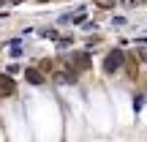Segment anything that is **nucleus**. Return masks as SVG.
Wrapping results in <instances>:
<instances>
[{
	"label": "nucleus",
	"mask_w": 147,
	"mask_h": 142,
	"mask_svg": "<svg viewBox=\"0 0 147 142\" xmlns=\"http://www.w3.org/2000/svg\"><path fill=\"white\" fill-rule=\"evenodd\" d=\"M144 0H123V5H125V8H134V5H142Z\"/></svg>",
	"instance_id": "nucleus-7"
},
{
	"label": "nucleus",
	"mask_w": 147,
	"mask_h": 142,
	"mask_svg": "<svg viewBox=\"0 0 147 142\" xmlns=\"http://www.w3.org/2000/svg\"><path fill=\"white\" fill-rule=\"evenodd\" d=\"M11 55H14V58H19V55H22V44H19V38H14V41H11Z\"/></svg>",
	"instance_id": "nucleus-6"
},
{
	"label": "nucleus",
	"mask_w": 147,
	"mask_h": 142,
	"mask_svg": "<svg viewBox=\"0 0 147 142\" xmlns=\"http://www.w3.org/2000/svg\"><path fill=\"white\" fill-rule=\"evenodd\" d=\"M16 82L11 79V74H0V96H14Z\"/></svg>",
	"instance_id": "nucleus-3"
},
{
	"label": "nucleus",
	"mask_w": 147,
	"mask_h": 142,
	"mask_svg": "<svg viewBox=\"0 0 147 142\" xmlns=\"http://www.w3.org/2000/svg\"><path fill=\"white\" fill-rule=\"evenodd\" d=\"M68 44H71V38H57V47H60V49H65Z\"/></svg>",
	"instance_id": "nucleus-11"
},
{
	"label": "nucleus",
	"mask_w": 147,
	"mask_h": 142,
	"mask_svg": "<svg viewBox=\"0 0 147 142\" xmlns=\"http://www.w3.org/2000/svg\"><path fill=\"white\" fill-rule=\"evenodd\" d=\"M44 3H47V0H44Z\"/></svg>",
	"instance_id": "nucleus-14"
},
{
	"label": "nucleus",
	"mask_w": 147,
	"mask_h": 142,
	"mask_svg": "<svg viewBox=\"0 0 147 142\" xmlns=\"http://www.w3.org/2000/svg\"><path fill=\"white\" fill-rule=\"evenodd\" d=\"M74 22H76V25H82V22H84V11H76V16H74Z\"/></svg>",
	"instance_id": "nucleus-10"
},
{
	"label": "nucleus",
	"mask_w": 147,
	"mask_h": 142,
	"mask_svg": "<svg viewBox=\"0 0 147 142\" xmlns=\"http://www.w3.org/2000/svg\"><path fill=\"white\" fill-rule=\"evenodd\" d=\"M139 58H142V60H144V63H147V49H142V55H139Z\"/></svg>",
	"instance_id": "nucleus-13"
},
{
	"label": "nucleus",
	"mask_w": 147,
	"mask_h": 142,
	"mask_svg": "<svg viewBox=\"0 0 147 142\" xmlns=\"http://www.w3.org/2000/svg\"><path fill=\"white\" fill-rule=\"evenodd\" d=\"M125 69H128V77L136 79V58H134V55H128V58H125Z\"/></svg>",
	"instance_id": "nucleus-5"
},
{
	"label": "nucleus",
	"mask_w": 147,
	"mask_h": 142,
	"mask_svg": "<svg viewBox=\"0 0 147 142\" xmlns=\"http://www.w3.org/2000/svg\"><path fill=\"white\" fill-rule=\"evenodd\" d=\"M68 69L71 71H87L90 69V55L87 52H74V55H68Z\"/></svg>",
	"instance_id": "nucleus-2"
},
{
	"label": "nucleus",
	"mask_w": 147,
	"mask_h": 142,
	"mask_svg": "<svg viewBox=\"0 0 147 142\" xmlns=\"http://www.w3.org/2000/svg\"><path fill=\"white\" fill-rule=\"evenodd\" d=\"M123 63H125V55H123V49H112V52L104 58V71H106V74H115Z\"/></svg>",
	"instance_id": "nucleus-1"
},
{
	"label": "nucleus",
	"mask_w": 147,
	"mask_h": 142,
	"mask_svg": "<svg viewBox=\"0 0 147 142\" xmlns=\"http://www.w3.org/2000/svg\"><path fill=\"white\" fill-rule=\"evenodd\" d=\"M25 79H27L30 85H41V82H44V74L38 71V69H33V66H30V69L25 71Z\"/></svg>",
	"instance_id": "nucleus-4"
},
{
	"label": "nucleus",
	"mask_w": 147,
	"mask_h": 142,
	"mask_svg": "<svg viewBox=\"0 0 147 142\" xmlns=\"http://www.w3.org/2000/svg\"><path fill=\"white\" fill-rule=\"evenodd\" d=\"M57 22H60V25H68V22H74V16H68V14H60V19H57Z\"/></svg>",
	"instance_id": "nucleus-9"
},
{
	"label": "nucleus",
	"mask_w": 147,
	"mask_h": 142,
	"mask_svg": "<svg viewBox=\"0 0 147 142\" xmlns=\"http://www.w3.org/2000/svg\"><path fill=\"white\" fill-rule=\"evenodd\" d=\"M134 107H136V109H142V107H144V96H136V99H134Z\"/></svg>",
	"instance_id": "nucleus-8"
},
{
	"label": "nucleus",
	"mask_w": 147,
	"mask_h": 142,
	"mask_svg": "<svg viewBox=\"0 0 147 142\" xmlns=\"http://www.w3.org/2000/svg\"><path fill=\"white\" fill-rule=\"evenodd\" d=\"M41 36H47V38H57V33H55V30H41Z\"/></svg>",
	"instance_id": "nucleus-12"
}]
</instances>
